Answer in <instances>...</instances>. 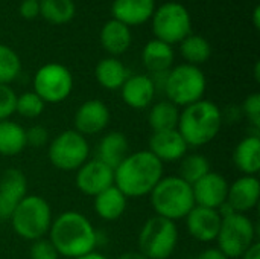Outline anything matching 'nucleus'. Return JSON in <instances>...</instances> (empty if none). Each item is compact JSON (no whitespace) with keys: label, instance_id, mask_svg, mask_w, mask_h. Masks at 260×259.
<instances>
[{"label":"nucleus","instance_id":"obj_1","mask_svg":"<svg viewBox=\"0 0 260 259\" xmlns=\"http://www.w3.org/2000/svg\"><path fill=\"white\" fill-rule=\"evenodd\" d=\"M47 235L59 256L69 259L88 255L98 246L94 226L84 214L76 211H66L53 218Z\"/></svg>","mask_w":260,"mask_h":259},{"label":"nucleus","instance_id":"obj_2","mask_svg":"<svg viewBox=\"0 0 260 259\" xmlns=\"http://www.w3.org/2000/svg\"><path fill=\"white\" fill-rule=\"evenodd\" d=\"M163 172L165 165L148 150L129 153L114 169V186L126 198L146 197L165 177Z\"/></svg>","mask_w":260,"mask_h":259},{"label":"nucleus","instance_id":"obj_3","mask_svg":"<svg viewBox=\"0 0 260 259\" xmlns=\"http://www.w3.org/2000/svg\"><path fill=\"white\" fill-rule=\"evenodd\" d=\"M222 121L224 116L221 108L209 99H201L180 111L177 130L187 147L198 148L210 143L219 134Z\"/></svg>","mask_w":260,"mask_h":259},{"label":"nucleus","instance_id":"obj_4","mask_svg":"<svg viewBox=\"0 0 260 259\" xmlns=\"http://www.w3.org/2000/svg\"><path fill=\"white\" fill-rule=\"evenodd\" d=\"M149 195L155 215L174 223L184 220L186 215L195 208L192 186L178 176L163 177Z\"/></svg>","mask_w":260,"mask_h":259},{"label":"nucleus","instance_id":"obj_5","mask_svg":"<svg viewBox=\"0 0 260 259\" xmlns=\"http://www.w3.org/2000/svg\"><path fill=\"white\" fill-rule=\"evenodd\" d=\"M53 221V214L49 202L40 195L27 194L12 212L9 223L12 231L26 241L46 238Z\"/></svg>","mask_w":260,"mask_h":259},{"label":"nucleus","instance_id":"obj_6","mask_svg":"<svg viewBox=\"0 0 260 259\" xmlns=\"http://www.w3.org/2000/svg\"><path fill=\"white\" fill-rule=\"evenodd\" d=\"M206 89L207 79L204 72L187 63L172 67L163 82V92L168 101L183 108L204 99Z\"/></svg>","mask_w":260,"mask_h":259},{"label":"nucleus","instance_id":"obj_7","mask_svg":"<svg viewBox=\"0 0 260 259\" xmlns=\"http://www.w3.org/2000/svg\"><path fill=\"white\" fill-rule=\"evenodd\" d=\"M139 252L149 259H169L178 244V227L174 221L152 217L139 232Z\"/></svg>","mask_w":260,"mask_h":259},{"label":"nucleus","instance_id":"obj_8","mask_svg":"<svg viewBox=\"0 0 260 259\" xmlns=\"http://www.w3.org/2000/svg\"><path fill=\"white\" fill-rule=\"evenodd\" d=\"M47 157L56 169L76 172L90 159V143L78 131L66 130L50 140Z\"/></svg>","mask_w":260,"mask_h":259},{"label":"nucleus","instance_id":"obj_9","mask_svg":"<svg viewBox=\"0 0 260 259\" xmlns=\"http://www.w3.org/2000/svg\"><path fill=\"white\" fill-rule=\"evenodd\" d=\"M151 21L155 38L171 46L181 43L192 34L190 12L183 3L178 2H166L155 6Z\"/></svg>","mask_w":260,"mask_h":259},{"label":"nucleus","instance_id":"obj_10","mask_svg":"<svg viewBox=\"0 0 260 259\" xmlns=\"http://www.w3.org/2000/svg\"><path fill=\"white\" fill-rule=\"evenodd\" d=\"M216 243V249L229 259L241 258L256 243V226L253 220L244 214H230L224 217Z\"/></svg>","mask_w":260,"mask_h":259},{"label":"nucleus","instance_id":"obj_11","mask_svg":"<svg viewBox=\"0 0 260 259\" xmlns=\"http://www.w3.org/2000/svg\"><path fill=\"white\" fill-rule=\"evenodd\" d=\"M32 85L44 104H61L73 90V75L61 63H46L35 72Z\"/></svg>","mask_w":260,"mask_h":259},{"label":"nucleus","instance_id":"obj_12","mask_svg":"<svg viewBox=\"0 0 260 259\" xmlns=\"http://www.w3.org/2000/svg\"><path fill=\"white\" fill-rule=\"evenodd\" d=\"M75 183L81 194L94 198L114 185V169L98 159H88L76 171Z\"/></svg>","mask_w":260,"mask_h":259},{"label":"nucleus","instance_id":"obj_13","mask_svg":"<svg viewBox=\"0 0 260 259\" xmlns=\"http://www.w3.org/2000/svg\"><path fill=\"white\" fill-rule=\"evenodd\" d=\"M27 195V179L21 169L9 168L0 176V223L9 221L18 203Z\"/></svg>","mask_w":260,"mask_h":259},{"label":"nucleus","instance_id":"obj_14","mask_svg":"<svg viewBox=\"0 0 260 259\" xmlns=\"http://www.w3.org/2000/svg\"><path fill=\"white\" fill-rule=\"evenodd\" d=\"M110 121L111 113L107 104L101 99H88L78 107L73 116V130L85 137L94 136L102 133L108 127Z\"/></svg>","mask_w":260,"mask_h":259},{"label":"nucleus","instance_id":"obj_15","mask_svg":"<svg viewBox=\"0 0 260 259\" xmlns=\"http://www.w3.org/2000/svg\"><path fill=\"white\" fill-rule=\"evenodd\" d=\"M229 185L230 183L222 174L210 171L201 180L192 185L195 206L218 211L227 202Z\"/></svg>","mask_w":260,"mask_h":259},{"label":"nucleus","instance_id":"obj_16","mask_svg":"<svg viewBox=\"0 0 260 259\" xmlns=\"http://www.w3.org/2000/svg\"><path fill=\"white\" fill-rule=\"evenodd\" d=\"M186 227L189 235L200 243L216 241V237L221 229L222 217L216 209H207L195 206L186 215Z\"/></svg>","mask_w":260,"mask_h":259},{"label":"nucleus","instance_id":"obj_17","mask_svg":"<svg viewBox=\"0 0 260 259\" xmlns=\"http://www.w3.org/2000/svg\"><path fill=\"white\" fill-rule=\"evenodd\" d=\"M260 182L257 176H242L229 185L227 205L235 214L247 215L259 205Z\"/></svg>","mask_w":260,"mask_h":259},{"label":"nucleus","instance_id":"obj_18","mask_svg":"<svg viewBox=\"0 0 260 259\" xmlns=\"http://www.w3.org/2000/svg\"><path fill=\"white\" fill-rule=\"evenodd\" d=\"M187 143L180 134V131L168 130V131H157L152 133L149 137V153L155 156L163 165L181 160L187 154Z\"/></svg>","mask_w":260,"mask_h":259},{"label":"nucleus","instance_id":"obj_19","mask_svg":"<svg viewBox=\"0 0 260 259\" xmlns=\"http://www.w3.org/2000/svg\"><path fill=\"white\" fill-rule=\"evenodd\" d=\"M157 93V87L149 75H129L123 85L120 87V96L123 102L134 108L143 110L148 108Z\"/></svg>","mask_w":260,"mask_h":259},{"label":"nucleus","instance_id":"obj_20","mask_svg":"<svg viewBox=\"0 0 260 259\" xmlns=\"http://www.w3.org/2000/svg\"><path fill=\"white\" fill-rule=\"evenodd\" d=\"M154 11L155 0H114L111 5L113 18L128 27L149 21Z\"/></svg>","mask_w":260,"mask_h":259},{"label":"nucleus","instance_id":"obj_21","mask_svg":"<svg viewBox=\"0 0 260 259\" xmlns=\"http://www.w3.org/2000/svg\"><path fill=\"white\" fill-rule=\"evenodd\" d=\"M175 53L171 44L157 38L149 40L142 50V63L151 75L168 73L174 67Z\"/></svg>","mask_w":260,"mask_h":259},{"label":"nucleus","instance_id":"obj_22","mask_svg":"<svg viewBox=\"0 0 260 259\" xmlns=\"http://www.w3.org/2000/svg\"><path fill=\"white\" fill-rule=\"evenodd\" d=\"M128 154H129V142L126 136L122 131H110L99 140L94 159L116 169Z\"/></svg>","mask_w":260,"mask_h":259},{"label":"nucleus","instance_id":"obj_23","mask_svg":"<svg viewBox=\"0 0 260 259\" xmlns=\"http://www.w3.org/2000/svg\"><path fill=\"white\" fill-rule=\"evenodd\" d=\"M126 206L128 198L114 185L93 198L94 212L104 221H117L126 212Z\"/></svg>","mask_w":260,"mask_h":259},{"label":"nucleus","instance_id":"obj_24","mask_svg":"<svg viewBox=\"0 0 260 259\" xmlns=\"http://www.w3.org/2000/svg\"><path fill=\"white\" fill-rule=\"evenodd\" d=\"M99 38H101L102 47L111 56H117V55L125 53L129 49L131 41H133L131 29L126 24H123L114 18L108 20L102 26Z\"/></svg>","mask_w":260,"mask_h":259},{"label":"nucleus","instance_id":"obj_25","mask_svg":"<svg viewBox=\"0 0 260 259\" xmlns=\"http://www.w3.org/2000/svg\"><path fill=\"white\" fill-rule=\"evenodd\" d=\"M233 162L244 176H257L260 169V137L251 134L244 137L233 151Z\"/></svg>","mask_w":260,"mask_h":259},{"label":"nucleus","instance_id":"obj_26","mask_svg":"<svg viewBox=\"0 0 260 259\" xmlns=\"http://www.w3.org/2000/svg\"><path fill=\"white\" fill-rule=\"evenodd\" d=\"M128 76V69L117 56L102 58L94 67V78L105 90H120Z\"/></svg>","mask_w":260,"mask_h":259},{"label":"nucleus","instance_id":"obj_27","mask_svg":"<svg viewBox=\"0 0 260 259\" xmlns=\"http://www.w3.org/2000/svg\"><path fill=\"white\" fill-rule=\"evenodd\" d=\"M26 148V128L11 119L0 121V156L14 157Z\"/></svg>","mask_w":260,"mask_h":259},{"label":"nucleus","instance_id":"obj_28","mask_svg":"<svg viewBox=\"0 0 260 259\" xmlns=\"http://www.w3.org/2000/svg\"><path fill=\"white\" fill-rule=\"evenodd\" d=\"M178 119H180V108L172 102H169L168 99L154 104L148 116V122L149 127L152 128V133L175 130L178 127Z\"/></svg>","mask_w":260,"mask_h":259},{"label":"nucleus","instance_id":"obj_29","mask_svg":"<svg viewBox=\"0 0 260 259\" xmlns=\"http://www.w3.org/2000/svg\"><path fill=\"white\" fill-rule=\"evenodd\" d=\"M180 52L187 64L200 67L201 64L210 60L212 44L206 37L198 34H190L180 43Z\"/></svg>","mask_w":260,"mask_h":259},{"label":"nucleus","instance_id":"obj_30","mask_svg":"<svg viewBox=\"0 0 260 259\" xmlns=\"http://www.w3.org/2000/svg\"><path fill=\"white\" fill-rule=\"evenodd\" d=\"M75 14L73 0H40V15L50 24H66L73 20Z\"/></svg>","mask_w":260,"mask_h":259},{"label":"nucleus","instance_id":"obj_31","mask_svg":"<svg viewBox=\"0 0 260 259\" xmlns=\"http://www.w3.org/2000/svg\"><path fill=\"white\" fill-rule=\"evenodd\" d=\"M180 162L181 163H180V176L178 177H181L190 186L212 171L209 159L200 153L186 154Z\"/></svg>","mask_w":260,"mask_h":259},{"label":"nucleus","instance_id":"obj_32","mask_svg":"<svg viewBox=\"0 0 260 259\" xmlns=\"http://www.w3.org/2000/svg\"><path fill=\"white\" fill-rule=\"evenodd\" d=\"M21 73V60L18 53L0 43V85H9Z\"/></svg>","mask_w":260,"mask_h":259},{"label":"nucleus","instance_id":"obj_33","mask_svg":"<svg viewBox=\"0 0 260 259\" xmlns=\"http://www.w3.org/2000/svg\"><path fill=\"white\" fill-rule=\"evenodd\" d=\"M46 108V104L43 99L32 90V92H24L17 96L15 102V113L20 114L24 119H37L43 114Z\"/></svg>","mask_w":260,"mask_h":259},{"label":"nucleus","instance_id":"obj_34","mask_svg":"<svg viewBox=\"0 0 260 259\" xmlns=\"http://www.w3.org/2000/svg\"><path fill=\"white\" fill-rule=\"evenodd\" d=\"M17 93L11 85H0V121L9 119L15 113Z\"/></svg>","mask_w":260,"mask_h":259},{"label":"nucleus","instance_id":"obj_35","mask_svg":"<svg viewBox=\"0 0 260 259\" xmlns=\"http://www.w3.org/2000/svg\"><path fill=\"white\" fill-rule=\"evenodd\" d=\"M29 258L30 259H59V253L49 241V238H41L32 241L29 247Z\"/></svg>","mask_w":260,"mask_h":259},{"label":"nucleus","instance_id":"obj_36","mask_svg":"<svg viewBox=\"0 0 260 259\" xmlns=\"http://www.w3.org/2000/svg\"><path fill=\"white\" fill-rule=\"evenodd\" d=\"M242 113L247 116L250 124L259 130L260 128V93H251L245 98L242 104Z\"/></svg>","mask_w":260,"mask_h":259},{"label":"nucleus","instance_id":"obj_37","mask_svg":"<svg viewBox=\"0 0 260 259\" xmlns=\"http://www.w3.org/2000/svg\"><path fill=\"white\" fill-rule=\"evenodd\" d=\"M49 131L44 125H32L26 130V145L41 148L49 143Z\"/></svg>","mask_w":260,"mask_h":259},{"label":"nucleus","instance_id":"obj_38","mask_svg":"<svg viewBox=\"0 0 260 259\" xmlns=\"http://www.w3.org/2000/svg\"><path fill=\"white\" fill-rule=\"evenodd\" d=\"M18 11L24 20H34L40 15V0H21Z\"/></svg>","mask_w":260,"mask_h":259},{"label":"nucleus","instance_id":"obj_39","mask_svg":"<svg viewBox=\"0 0 260 259\" xmlns=\"http://www.w3.org/2000/svg\"><path fill=\"white\" fill-rule=\"evenodd\" d=\"M195 259H229L221 250H218L216 247L212 249H206L204 252H201Z\"/></svg>","mask_w":260,"mask_h":259},{"label":"nucleus","instance_id":"obj_40","mask_svg":"<svg viewBox=\"0 0 260 259\" xmlns=\"http://www.w3.org/2000/svg\"><path fill=\"white\" fill-rule=\"evenodd\" d=\"M241 259H260V243L256 241L242 256Z\"/></svg>","mask_w":260,"mask_h":259},{"label":"nucleus","instance_id":"obj_41","mask_svg":"<svg viewBox=\"0 0 260 259\" xmlns=\"http://www.w3.org/2000/svg\"><path fill=\"white\" fill-rule=\"evenodd\" d=\"M117 259H149L146 258L143 253H140V252H126V253H122L120 256Z\"/></svg>","mask_w":260,"mask_h":259},{"label":"nucleus","instance_id":"obj_42","mask_svg":"<svg viewBox=\"0 0 260 259\" xmlns=\"http://www.w3.org/2000/svg\"><path fill=\"white\" fill-rule=\"evenodd\" d=\"M253 24H254V27L256 29H259L260 27V6L257 5L256 8H254V11H253Z\"/></svg>","mask_w":260,"mask_h":259},{"label":"nucleus","instance_id":"obj_43","mask_svg":"<svg viewBox=\"0 0 260 259\" xmlns=\"http://www.w3.org/2000/svg\"><path fill=\"white\" fill-rule=\"evenodd\" d=\"M78 259H110L107 258L105 255H102V253H98V252H91V253H88V255H84V256H81V258Z\"/></svg>","mask_w":260,"mask_h":259},{"label":"nucleus","instance_id":"obj_44","mask_svg":"<svg viewBox=\"0 0 260 259\" xmlns=\"http://www.w3.org/2000/svg\"><path fill=\"white\" fill-rule=\"evenodd\" d=\"M254 78H256V81L259 82L260 81V63L259 61L254 64Z\"/></svg>","mask_w":260,"mask_h":259}]
</instances>
